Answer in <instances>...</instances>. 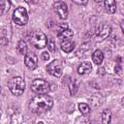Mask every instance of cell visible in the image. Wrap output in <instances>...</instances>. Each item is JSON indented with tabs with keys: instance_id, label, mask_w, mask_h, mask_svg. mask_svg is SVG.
Here are the masks:
<instances>
[{
	"instance_id": "cell-1",
	"label": "cell",
	"mask_w": 124,
	"mask_h": 124,
	"mask_svg": "<svg viewBox=\"0 0 124 124\" xmlns=\"http://www.w3.org/2000/svg\"><path fill=\"white\" fill-rule=\"evenodd\" d=\"M53 106V99L47 94H38L29 102V109L34 113L48 111Z\"/></svg>"
},
{
	"instance_id": "cell-2",
	"label": "cell",
	"mask_w": 124,
	"mask_h": 124,
	"mask_svg": "<svg viewBox=\"0 0 124 124\" xmlns=\"http://www.w3.org/2000/svg\"><path fill=\"white\" fill-rule=\"evenodd\" d=\"M8 87L13 95L20 96L25 90V81L21 77H14L8 81Z\"/></svg>"
},
{
	"instance_id": "cell-3",
	"label": "cell",
	"mask_w": 124,
	"mask_h": 124,
	"mask_svg": "<svg viewBox=\"0 0 124 124\" xmlns=\"http://www.w3.org/2000/svg\"><path fill=\"white\" fill-rule=\"evenodd\" d=\"M29 43L36 48H43L47 44V38L41 30H34L30 33Z\"/></svg>"
},
{
	"instance_id": "cell-4",
	"label": "cell",
	"mask_w": 124,
	"mask_h": 124,
	"mask_svg": "<svg viewBox=\"0 0 124 124\" xmlns=\"http://www.w3.org/2000/svg\"><path fill=\"white\" fill-rule=\"evenodd\" d=\"M49 89V83L42 78H36L31 83V90L37 94H46Z\"/></svg>"
},
{
	"instance_id": "cell-5",
	"label": "cell",
	"mask_w": 124,
	"mask_h": 124,
	"mask_svg": "<svg viewBox=\"0 0 124 124\" xmlns=\"http://www.w3.org/2000/svg\"><path fill=\"white\" fill-rule=\"evenodd\" d=\"M13 20L17 25H25L28 21V14L26 9L23 7L16 8L13 14Z\"/></svg>"
},
{
	"instance_id": "cell-6",
	"label": "cell",
	"mask_w": 124,
	"mask_h": 124,
	"mask_svg": "<svg viewBox=\"0 0 124 124\" xmlns=\"http://www.w3.org/2000/svg\"><path fill=\"white\" fill-rule=\"evenodd\" d=\"M46 71L53 77L60 78L63 73V64L62 61L59 59H55L51 61L49 64L46 66Z\"/></svg>"
},
{
	"instance_id": "cell-7",
	"label": "cell",
	"mask_w": 124,
	"mask_h": 124,
	"mask_svg": "<svg viewBox=\"0 0 124 124\" xmlns=\"http://www.w3.org/2000/svg\"><path fill=\"white\" fill-rule=\"evenodd\" d=\"M111 32V27L110 25L108 24H106V23H103L99 26V28L97 29V32H96V38L98 41H104L105 39H107L109 34Z\"/></svg>"
},
{
	"instance_id": "cell-8",
	"label": "cell",
	"mask_w": 124,
	"mask_h": 124,
	"mask_svg": "<svg viewBox=\"0 0 124 124\" xmlns=\"http://www.w3.org/2000/svg\"><path fill=\"white\" fill-rule=\"evenodd\" d=\"M24 63L27 68L30 70H34L38 67V57L33 52H26L24 55Z\"/></svg>"
},
{
	"instance_id": "cell-9",
	"label": "cell",
	"mask_w": 124,
	"mask_h": 124,
	"mask_svg": "<svg viewBox=\"0 0 124 124\" xmlns=\"http://www.w3.org/2000/svg\"><path fill=\"white\" fill-rule=\"evenodd\" d=\"M54 10L56 12V14L58 15V16L62 19L67 18L68 16V7L66 5V3L62 2V1H56L54 3Z\"/></svg>"
},
{
	"instance_id": "cell-10",
	"label": "cell",
	"mask_w": 124,
	"mask_h": 124,
	"mask_svg": "<svg viewBox=\"0 0 124 124\" xmlns=\"http://www.w3.org/2000/svg\"><path fill=\"white\" fill-rule=\"evenodd\" d=\"M91 71H92V65L88 61L82 62L78 68V73L79 75H87V74L91 73Z\"/></svg>"
},
{
	"instance_id": "cell-11",
	"label": "cell",
	"mask_w": 124,
	"mask_h": 124,
	"mask_svg": "<svg viewBox=\"0 0 124 124\" xmlns=\"http://www.w3.org/2000/svg\"><path fill=\"white\" fill-rule=\"evenodd\" d=\"M75 48V44L74 42L69 39V40H63L61 42V49L64 52H71Z\"/></svg>"
},
{
	"instance_id": "cell-12",
	"label": "cell",
	"mask_w": 124,
	"mask_h": 124,
	"mask_svg": "<svg viewBox=\"0 0 124 124\" xmlns=\"http://www.w3.org/2000/svg\"><path fill=\"white\" fill-rule=\"evenodd\" d=\"M92 59H93V62L97 65H101L104 61V53L103 51H101L100 49H96L93 54H92Z\"/></svg>"
},
{
	"instance_id": "cell-13",
	"label": "cell",
	"mask_w": 124,
	"mask_h": 124,
	"mask_svg": "<svg viewBox=\"0 0 124 124\" xmlns=\"http://www.w3.org/2000/svg\"><path fill=\"white\" fill-rule=\"evenodd\" d=\"M16 51L20 55H25L27 52V44L24 40H19L16 46Z\"/></svg>"
},
{
	"instance_id": "cell-14",
	"label": "cell",
	"mask_w": 124,
	"mask_h": 124,
	"mask_svg": "<svg viewBox=\"0 0 124 124\" xmlns=\"http://www.w3.org/2000/svg\"><path fill=\"white\" fill-rule=\"evenodd\" d=\"M104 1H105V7L108 13L113 14L116 12V3L114 0H104Z\"/></svg>"
},
{
	"instance_id": "cell-15",
	"label": "cell",
	"mask_w": 124,
	"mask_h": 124,
	"mask_svg": "<svg viewBox=\"0 0 124 124\" xmlns=\"http://www.w3.org/2000/svg\"><path fill=\"white\" fill-rule=\"evenodd\" d=\"M73 36H74V33H73V31H72L71 29H69V28H67V29H65V30H63V31H61V32L58 33V37H59V39H61L62 41H63V40L72 39Z\"/></svg>"
},
{
	"instance_id": "cell-16",
	"label": "cell",
	"mask_w": 124,
	"mask_h": 124,
	"mask_svg": "<svg viewBox=\"0 0 124 124\" xmlns=\"http://www.w3.org/2000/svg\"><path fill=\"white\" fill-rule=\"evenodd\" d=\"M102 122L103 123H109L111 119V111L109 109H104L101 114Z\"/></svg>"
},
{
	"instance_id": "cell-17",
	"label": "cell",
	"mask_w": 124,
	"mask_h": 124,
	"mask_svg": "<svg viewBox=\"0 0 124 124\" xmlns=\"http://www.w3.org/2000/svg\"><path fill=\"white\" fill-rule=\"evenodd\" d=\"M11 3L9 0H0V16L10 9Z\"/></svg>"
},
{
	"instance_id": "cell-18",
	"label": "cell",
	"mask_w": 124,
	"mask_h": 124,
	"mask_svg": "<svg viewBox=\"0 0 124 124\" xmlns=\"http://www.w3.org/2000/svg\"><path fill=\"white\" fill-rule=\"evenodd\" d=\"M78 108H79V111L83 114V115H88L89 112H90V108L87 104L85 103H79L78 104Z\"/></svg>"
},
{
	"instance_id": "cell-19",
	"label": "cell",
	"mask_w": 124,
	"mask_h": 124,
	"mask_svg": "<svg viewBox=\"0 0 124 124\" xmlns=\"http://www.w3.org/2000/svg\"><path fill=\"white\" fill-rule=\"evenodd\" d=\"M78 82H77L75 79H73V80L70 82V84H69V89H70L71 95H73V96H74V95L77 93V91H78Z\"/></svg>"
},
{
	"instance_id": "cell-20",
	"label": "cell",
	"mask_w": 124,
	"mask_h": 124,
	"mask_svg": "<svg viewBox=\"0 0 124 124\" xmlns=\"http://www.w3.org/2000/svg\"><path fill=\"white\" fill-rule=\"evenodd\" d=\"M46 45H47V47H48L49 51H54L55 50V43H54V41L52 39H49L47 41V44Z\"/></svg>"
},
{
	"instance_id": "cell-21",
	"label": "cell",
	"mask_w": 124,
	"mask_h": 124,
	"mask_svg": "<svg viewBox=\"0 0 124 124\" xmlns=\"http://www.w3.org/2000/svg\"><path fill=\"white\" fill-rule=\"evenodd\" d=\"M67 28H68V24L67 23H59L57 25V32L59 33V32L63 31V30H65Z\"/></svg>"
},
{
	"instance_id": "cell-22",
	"label": "cell",
	"mask_w": 124,
	"mask_h": 124,
	"mask_svg": "<svg viewBox=\"0 0 124 124\" xmlns=\"http://www.w3.org/2000/svg\"><path fill=\"white\" fill-rule=\"evenodd\" d=\"M73 2H75L78 5H86L88 0H73Z\"/></svg>"
},
{
	"instance_id": "cell-23",
	"label": "cell",
	"mask_w": 124,
	"mask_h": 124,
	"mask_svg": "<svg viewBox=\"0 0 124 124\" xmlns=\"http://www.w3.org/2000/svg\"><path fill=\"white\" fill-rule=\"evenodd\" d=\"M42 58H43V60H45V61L48 60V59H49V53H48L47 51H44V52L42 53Z\"/></svg>"
},
{
	"instance_id": "cell-24",
	"label": "cell",
	"mask_w": 124,
	"mask_h": 124,
	"mask_svg": "<svg viewBox=\"0 0 124 124\" xmlns=\"http://www.w3.org/2000/svg\"><path fill=\"white\" fill-rule=\"evenodd\" d=\"M114 70H115V73H117L119 75H122V67L120 66V64L116 65L115 68H114Z\"/></svg>"
},
{
	"instance_id": "cell-25",
	"label": "cell",
	"mask_w": 124,
	"mask_h": 124,
	"mask_svg": "<svg viewBox=\"0 0 124 124\" xmlns=\"http://www.w3.org/2000/svg\"><path fill=\"white\" fill-rule=\"evenodd\" d=\"M102 1H104V0H95V2H97V3H100V2H102Z\"/></svg>"
},
{
	"instance_id": "cell-26",
	"label": "cell",
	"mask_w": 124,
	"mask_h": 124,
	"mask_svg": "<svg viewBox=\"0 0 124 124\" xmlns=\"http://www.w3.org/2000/svg\"><path fill=\"white\" fill-rule=\"evenodd\" d=\"M26 2H29V1H32V0H25Z\"/></svg>"
},
{
	"instance_id": "cell-27",
	"label": "cell",
	"mask_w": 124,
	"mask_h": 124,
	"mask_svg": "<svg viewBox=\"0 0 124 124\" xmlns=\"http://www.w3.org/2000/svg\"><path fill=\"white\" fill-rule=\"evenodd\" d=\"M0 117H1V113H0Z\"/></svg>"
},
{
	"instance_id": "cell-28",
	"label": "cell",
	"mask_w": 124,
	"mask_h": 124,
	"mask_svg": "<svg viewBox=\"0 0 124 124\" xmlns=\"http://www.w3.org/2000/svg\"><path fill=\"white\" fill-rule=\"evenodd\" d=\"M0 92H1V88H0Z\"/></svg>"
},
{
	"instance_id": "cell-29",
	"label": "cell",
	"mask_w": 124,
	"mask_h": 124,
	"mask_svg": "<svg viewBox=\"0 0 124 124\" xmlns=\"http://www.w3.org/2000/svg\"><path fill=\"white\" fill-rule=\"evenodd\" d=\"M58 1H59V0H58Z\"/></svg>"
}]
</instances>
